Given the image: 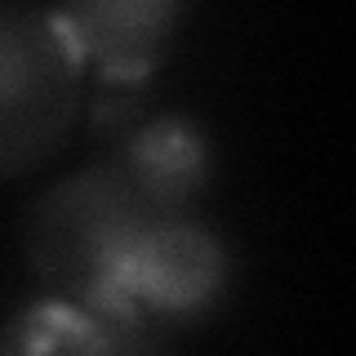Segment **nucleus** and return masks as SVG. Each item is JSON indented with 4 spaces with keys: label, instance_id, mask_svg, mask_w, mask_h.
<instances>
[{
    "label": "nucleus",
    "instance_id": "nucleus-1",
    "mask_svg": "<svg viewBox=\"0 0 356 356\" xmlns=\"http://www.w3.org/2000/svg\"><path fill=\"white\" fill-rule=\"evenodd\" d=\"M214 178L205 129L183 111L138 120L111 152L54 178L22 214V259L44 298L107 312L111 272L161 222L196 214Z\"/></svg>",
    "mask_w": 356,
    "mask_h": 356
},
{
    "label": "nucleus",
    "instance_id": "nucleus-2",
    "mask_svg": "<svg viewBox=\"0 0 356 356\" xmlns=\"http://www.w3.org/2000/svg\"><path fill=\"white\" fill-rule=\"evenodd\" d=\"M85 63L54 9L0 5V178L40 170L81 120Z\"/></svg>",
    "mask_w": 356,
    "mask_h": 356
},
{
    "label": "nucleus",
    "instance_id": "nucleus-3",
    "mask_svg": "<svg viewBox=\"0 0 356 356\" xmlns=\"http://www.w3.org/2000/svg\"><path fill=\"white\" fill-rule=\"evenodd\" d=\"M232 285V250L196 214L170 218L111 272L107 307L147 316L170 334L214 316Z\"/></svg>",
    "mask_w": 356,
    "mask_h": 356
},
{
    "label": "nucleus",
    "instance_id": "nucleus-4",
    "mask_svg": "<svg viewBox=\"0 0 356 356\" xmlns=\"http://www.w3.org/2000/svg\"><path fill=\"white\" fill-rule=\"evenodd\" d=\"M0 356H174V334L134 312H85L40 298L5 325Z\"/></svg>",
    "mask_w": 356,
    "mask_h": 356
},
{
    "label": "nucleus",
    "instance_id": "nucleus-5",
    "mask_svg": "<svg viewBox=\"0 0 356 356\" xmlns=\"http://www.w3.org/2000/svg\"><path fill=\"white\" fill-rule=\"evenodd\" d=\"M81 63H94L111 85H138L170 54L183 5L170 0H94L54 9Z\"/></svg>",
    "mask_w": 356,
    "mask_h": 356
}]
</instances>
